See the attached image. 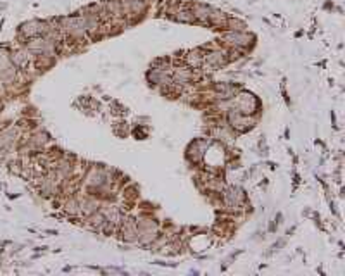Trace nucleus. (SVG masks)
Masks as SVG:
<instances>
[{"label":"nucleus","instance_id":"obj_1","mask_svg":"<svg viewBox=\"0 0 345 276\" xmlns=\"http://www.w3.org/2000/svg\"><path fill=\"white\" fill-rule=\"evenodd\" d=\"M257 101L256 97H254L252 93H247V92H242L237 95V102H235V109L240 111L242 114H254L257 109Z\"/></svg>","mask_w":345,"mask_h":276},{"label":"nucleus","instance_id":"obj_2","mask_svg":"<svg viewBox=\"0 0 345 276\" xmlns=\"http://www.w3.org/2000/svg\"><path fill=\"white\" fill-rule=\"evenodd\" d=\"M48 31H51V28H48V24L43 21H30V22H24V24L21 26V33L24 35L26 38L47 35Z\"/></svg>","mask_w":345,"mask_h":276},{"label":"nucleus","instance_id":"obj_3","mask_svg":"<svg viewBox=\"0 0 345 276\" xmlns=\"http://www.w3.org/2000/svg\"><path fill=\"white\" fill-rule=\"evenodd\" d=\"M28 51L42 54V56H52V54L56 52V45L47 38H36L28 43Z\"/></svg>","mask_w":345,"mask_h":276},{"label":"nucleus","instance_id":"obj_4","mask_svg":"<svg viewBox=\"0 0 345 276\" xmlns=\"http://www.w3.org/2000/svg\"><path fill=\"white\" fill-rule=\"evenodd\" d=\"M228 121H230V124L233 126L235 130H238V131H245V130H249L252 126L251 117H249L247 114H242V112L237 111V109H233L228 114Z\"/></svg>","mask_w":345,"mask_h":276},{"label":"nucleus","instance_id":"obj_5","mask_svg":"<svg viewBox=\"0 0 345 276\" xmlns=\"http://www.w3.org/2000/svg\"><path fill=\"white\" fill-rule=\"evenodd\" d=\"M19 128L17 126H9L0 133V148H11L14 145V142L19 138Z\"/></svg>","mask_w":345,"mask_h":276},{"label":"nucleus","instance_id":"obj_6","mask_svg":"<svg viewBox=\"0 0 345 276\" xmlns=\"http://www.w3.org/2000/svg\"><path fill=\"white\" fill-rule=\"evenodd\" d=\"M226 42L230 45H233V47H247V45H251L252 42V37L247 33H242V31H231V33L225 35Z\"/></svg>","mask_w":345,"mask_h":276},{"label":"nucleus","instance_id":"obj_7","mask_svg":"<svg viewBox=\"0 0 345 276\" xmlns=\"http://www.w3.org/2000/svg\"><path fill=\"white\" fill-rule=\"evenodd\" d=\"M223 202H225L226 207H230V209H235V207H238L240 202H242V190H238V188H235V187H230L228 190H225Z\"/></svg>","mask_w":345,"mask_h":276},{"label":"nucleus","instance_id":"obj_8","mask_svg":"<svg viewBox=\"0 0 345 276\" xmlns=\"http://www.w3.org/2000/svg\"><path fill=\"white\" fill-rule=\"evenodd\" d=\"M226 56L221 51H214V52H209L204 56V62H207V66L211 67H221L226 64Z\"/></svg>","mask_w":345,"mask_h":276},{"label":"nucleus","instance_id":"obj_9","mask_svg":"<svg viewBox=\"0 0 345 276\" xmlns=\"http://www.w3.org/2000/svg\"><path fill=\"white\" fill-rule=\"evenodd\" d=\"M122 237L125 240H128V242H135V240H138V224L135 219H128L125 221V224H122Z\"/></svg>","mask_w":345,"mask_h":276},{"label":"nucleus","instance_id":"obj_10","mask_svg":"<svg viewBox=\"0 0 345 276\" xmlns=\"http://www.w3.org/2000/svg\"><path fill=\"white\" fill-rule=\"evenodd\" d=\"M106 183V174L102 169H92L86 176V185L88 187H102Z\"/></svg>","mask_w":345,"mask_h":276},{"label":"nucleus","instance_id":"obj_11","mask_svg":"<svg viewBox=\"0 0 345 276\" xmlns=\"http://www.w3.org/2000/svg\"><path fill=\"white\" fill-rule=\"evenodd\" d=\"M11 62L16 67H26V66H28V62H30V54H28V51H16L14 54H12Z\"/></svg>","mask_w":345,"mask_h":276},{"label":"nucleus","instance_id":"obj_12","mask_svg":"<svg viewBox=\"0 0 345 276\" xmlns=\"http://www.w3.org/2000/svg\"><path fill=\"white\" fill-rule=\"evenodd\" d=\"M187 64L190 67H193V69H197V67H201L204 64V54L201 51H193V52H188L187 56Z\"/></svg>","mask_w":345,"mask_h":276},{"label":"nucleus","instance_id":"obj_13","mask_svg":"<svg viewBox=\"0 0 345 276\" xmlns=\"http://www.w3.org/2000/svg\"><path fill=\"white\" fill-rule=\"evenodd\" d=\"M64 209H66L67 214H71V216L81 214V202H78L76 198H69V200L66 202Z\"/></svg>","mask_w":345,"mask_h":276},{"label":"nucleus","instance_id":"obj_14","mask_svg":"<svg viewBox=\"0 0 345 276\" xmlns=\"http://www.w3.org/2000/svg\"><path fill=\"white\" fill-rule=\"evenodd\" d=\"M7 67H11V57L7 56L6 51H0V73L6 71Z\"/></svg>","mask_w":345,"mask_h":276},{"label":"nucleus","instance_id":"obj_15","mask_svg":"<svg viewBox=\"0 0 345 276\" xmlns=\"http://www.w3.org/2000/svg\"><path fill=\"white\" fill-rule=\"evenodd\" d=\"M176 19L181 21V22H192L195 17H193V12H190V11H180L178 16H176Z\"/></svg>","mask_w":345,"mask_h":276}]
</instances>
